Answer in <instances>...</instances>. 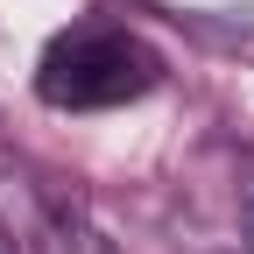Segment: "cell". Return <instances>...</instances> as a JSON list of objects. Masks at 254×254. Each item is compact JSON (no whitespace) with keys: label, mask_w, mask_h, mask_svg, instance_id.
Instances as JSON below:
<instances>
[{"label":"cell","mask_w":254,"mask_h":254,"mask_svg":"<svg viewBox=\"0 0 254 254\" xmlns=\"http://www.w3.org/2000/svg\"><path fill=\"white\" fill-rule=\"evenodd\" d=\"M163 85V57H155L134 28L113 21H78L50 36L36 64V99L57 113H106V106H134Z\"/></svg>","instance_id":"6da1fadb"},{"label":"cell","mask_w":254,"mask_h":254,"mask_svg":"<svg viewBox=\"0 0 254 254\" xmlns=\"http://www.w3.org/2000/svg\"><path fill=\"white\" fill-rule=\"evenodd\" d=\"M240 226H247V254H254V177H247V190H240Z\"/></svg>","instance_id":"7a4b0ae2"},{"label":"cell","mask_w":254,"mask_h":254,"mask_svg":"<svg viewBox=\"0 0 254 254\" xmlns=\"http://www.w3.org/2000/svg\"><path fill=\"white\" fill-rule=\"evenodd\" d=\"M0 254H14V240H7V226H0Z\"/></svg>","instance_id":"3957f363"}]
</instances>
